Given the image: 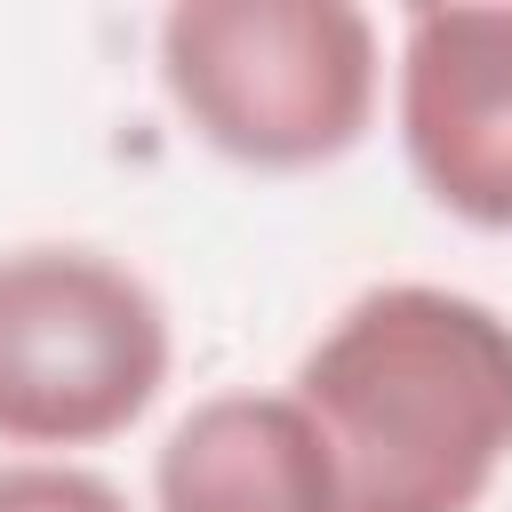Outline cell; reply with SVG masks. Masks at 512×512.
Returning <instances> with one entry per match:
<instances>
[{"instance_id":"obj_1","label":"cell","mask_w":512,"mask_h":512,"mask_svg":"<svg viewBox=\"0 0 512 512\" xmlns=\"http://www.w3.org/2000/svg\"><path fill=\"white\" fill-rule=\"evenodd\" d=\"M336 512H480L512 464V320L440 280L360 288L296 360Z\"/></svg>"},{"instance_id":"obj_2","label":"cell","mask_w":512,"mask_h":512,"mask_svg":"<svg viewBox=\"0 0 512 512\" xmlns=\"http://www.w3.org/2000/svg\"><path fill=\"white\" fill-rule=\"evenodd\" d=\"M152 56L176 120L256 176L344 160L384 96V40L352 0H176Z\"/></svg>"},{"instance_id":"obj_3","label":"cell","mask_w":512,"mask_h":512,"mask_svg":"<svg viewBox=\"0 0 512 512\" xmlns=\"http://www.w3.org/2000/svg\"><path fill=\"white\" fill-rule=\"evenodd\" d=\"M176 368L160 288L80 240L0 248V448L80 456L152 416Z\"/></svg>"},{"instance_id":"obj_4","label":"cell","mask_w":512,"mask_h":512,"mask_svg":"<svg viewBox=\"0 0 512 512\" xmlns=\"http://www.w3.org/2000/svg\"><path fill=\"white\" fill-rule=\"evenodd\" d=\"M392 128L440 216L512 232V0H440L400 16Z\"/></svg>"},{"instance_id":"obj_5","label":"cell","mask_w":512,"mask_h":512,"mask_svg":"<svg viewBox=\"0 0 512 512\" xmlns=\"http://www.w3.org/2000/svg\"><path fill=\"white\" fill-rule=\"evenodd\" d=\"M152 512H336V472L304 400L208 392L152 448Z\"/></svg>"},{"instance_id":"obj_6","label":"cell","mask_w":512,"mask_h":512,"mask_svg":"<svg viewBox=\"0 0 512 512\" xmlns=\"http://www.w3.org/2000/svg\"><path fill=\"white\" fill-rule=\"evenodd\" d=\"M0 512H136V504L80 456H0Z\"/></svg>"}]
</instances>
